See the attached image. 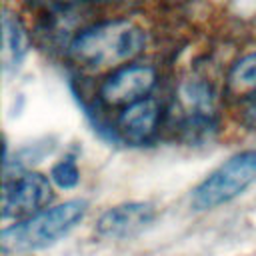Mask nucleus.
Returning <instances> with one entry per match:
<instances>
[{
  "instance_id": "nucleus-1",
  "label": "nucleus",
  "mask_w": 256,
  "mask_h": 256,
  "mask_svg": "<svg viewBox=\"0 0 256 256\" xmlns=\"http://www.w3.org/2000/svg\"><path fill=\"white\" fill-rule=\"evenodd\" d=\"M146 46V32L128 18L102 20L82 28L68 42V58L84 70L118 68Z\"/></svg>"
},
{
  "instance_id": "nucleus-2",
  "label": "nucleus",
  "mask_w": 256,
  "mask_h": 256,
  "mask_svg": "<svg viewBox=\"0 0 256 256\" xmlns=\"http://www.w3.org/2000/svg\"><path fill=\"white\" fill-rule=\"evenodd\" d=\"M88 202L82 198L66 200L62 204L42 208L36 214L16 220L0 232L2 254L10 252H32L46 248L74 230L86 216Z\"/></svg>"
},
{
  "instance_id": "nucleus-3",
  "label": "nucleus",
  "mask_w": 256,
  "mask_h": 256,
  "mask_svg": "<svg viewBox=\"0 0 256 256\" xmlns=\"http://www.w3.org/2000/svg\"><path fill=\"white\" fill-rule=\"evenodd\" d=\"M256 182V150H244L230 156L214 168L194 190L192 206L196 210H212L234 198Z\"/></svg>"
},
{
  "instance_id": "nucleus-4",
  "label": "nucleus",
  "mask_w": 256,
  "mask_h": 256,
  "mask_svg": "<svg viewBox=\"0 0 256 256\" xmlns=\"http://www.w3.org/2000/svg\"><path fill=\"white\" fill-rule=\"evenodd\" d=\"M52 200V180L40 172L6 174L2 188V220H22L46 208Z\"/></svg>"
},
{
  "instance_id": "nucleus-5",
  "label": "nucleus",
  "mask_w": 256,
  "mask_h": 256,
  "mask_svg": "<svg viewBox=\"0 0 256 256\" xmlns=\"http://www.w3.org/2000/svg\"><path fill=\"white\" fill-rule=\"evenodd\" d=\"M156 86V70L146 64H122L100 84V102L110 108H124L144 96Z\"/></svg>"
},
{
  "instance_id": "nucleus-6",
  "label": "nucleus",
  "mask_w": 256,
  "mask_h": 256,
  "mask_svg": "<svg viewBox=\"0 0 256 256\" xmlns=\"http://www.w3.org/2000/svg\"><path fill=\"white\" fill-rule=\"evenodd\" d=\"M156 218V208L150 202H122L104 210L96 222V232L102 238L126 240L140 234Z\"/></svg>"
},
{
  "instance_id": "nucleus-7",
  "label": "nucleus",
  "mask_w": 256,
  "mask_h": 256,
  "mask_svg": "<svg viewBox=\"0 0 256 256\" xmlns=\"http://www.w3.org/2000/svg\"><path fill=\"white\" fill-rule=\"evenodd\" d=\"M160 104L158 100L144 96L124 108L116 118V130L122 140L130 144H146L154 138L160 126Z\"/></svg>"
},
{
  "instance_id": "nucleus-8",
  "label": "nucleus",
  "mask_w": 256,
  "mask_h": 256,
  "mask_svg": "<svg viewBox=\"0 0 256 256\" xmlns=\"http://www.w3.org/2000/svg\"><path fill=\"white\" fill-rule=\"evenodd\" d=\"M182 126L188 134H206L214 126V98L206 84L190 82L182 86Z\"/></svg>"
},
{
  "instance_id": "nucleus-9",
  "label": "nucleus",
  "mask_w": 256,
  "mask_h": 256,
  "mask_svg": "<svg viewBox=\"0 0 256 256\" xmlns=\"http://www.w3.org/2000/svg\"><path fill=\"white\" fill-rule=\"evenodd\" d=\"M30 42H28V32L18 18V14L10 12L4 8L2 12V70L14 72L20 68L28 54Z\"/></svg>"
},
{
  "instance_id": "nucleus-10",
  "label": "nucleus",
  "mask_w": 256,
  "mask_h": 256,
  "mask_svg": "<svg viewBox=\"0 0 256 256\" xmlns=\"http://www.w3.org/2000/svg\"><path fill=\"white\" fill-rule=\"evenodd\" d=\"M226 90L230 96L246 100L256 92V52L236 60L226 76Z\"/></svg>"
},
{
  "instance_id": "nucleus-11",
  "label": "nucleus",
  "mask_w": 256,
  "mask_h": 256,
  "mask_svg": "<svg viewBox=\"0 0 256 256\" xmlns=\"http://www.w3.org/2000/svg\"><path fill=\"white\" fill-rule=\"evenodd\" d=\"M50 180L56 188L60 190H72L78 186L80 182V168L76 164L74 156H64L62 160H58L56 164H52L50 168Z\"/></svg>"
},
{
  "instance_id": "nucleus-12",
  "label": "nucleus",
  "mask_w": 256,
  "mask_h": 256,
  "mask_svg": "<svg viewBox=\"0 0 256 256\" xmlns=\"http://www.w3.org/2000/svg\"><path fill=\"white\" fill-rule=\"evenodd\" d=\"M28 6L44 12H66L84 4H100V2H112V0H26Z\"/></svg>"
},
{
  "instance_id": "nucleus-13",
  "label": "nucleus",
  "mask_w": 256,
  "mask_h": 256,
  "mask_svg": "<svg viewBox=\"0 0 256 256\" xmlns=\"http://www.w3.org/2000/svg\"><path fill=\"white\" fill-rule=\"evenodd\" d=\"M242 120L252 130H256V92L246 100H242Z\"/></svg>"
}]
</instances>
